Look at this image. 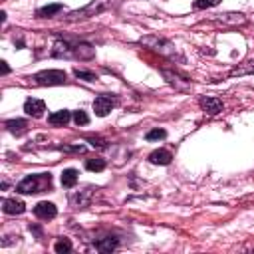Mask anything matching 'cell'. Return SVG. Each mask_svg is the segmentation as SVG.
I'll return each mask as SVG.
<instances>
[{
	"label": "cell",
	"instance_id": "6da1fadb",
	"mask_svg": "<svg viewBox=\"0 0 254 254\" xmlns=\"http://www.w3.org/2000/svg\"><path fill=\"white\" fill-rule=\"evenodd\" d=\"M52 189V175L50 173H36V175H28L24 177L16 190L20 194H36V192H44Z\"/></svg>",
	"mask_w": 254,
	"mask_h": 254
},
{
	"label": "cell",
	"instance_id": "7a4b0ae2",
	"mask_svg": "<svg viewBox=\"0 0 254 254\" xmlns=\"http://www.w3.org/2000/svg\"><path fill=\"white\" fill-rule=\"evenodd\" d=\"M111 2H113V0H91L87 6H83V8H79V10L69 12V14L65 16V20H67V22H79V20L93 18V16H97V14L105 12V10L111 6Z\"/></svg>",
	"mask_w": 254,
	"mask_h": 254
},
{
	"label": "cell",
	"instance_id": "3957f363",
	"mask_svg": "<svg viewBox=\"0 0 254 254\" xmlns=\"http://www.w3.org/2000/svg\"><path fill=\"white\" fill-rule=\"evenodd\" d=\"M139 44L147 46V48H151V50H155V52H159V54H163L167 58H175L177 56V50H175L173 42H169L165 38H159V36H153V34L139 38Z\"/></svg>",
	"mask_w": 254,
	"mask_h": 254
},
{
	"label": "cell",
	"instance_id": "277c9868",
	"mask_svg": "<svg viewBox=\"0 0 254 254\" xmlns=\"http://www.w3.org/2000/svg\"><path fill=\"white\" fill-rule=\"evenodd\" d=\"M32 79L36 85H62L65 83L67 75L62 69H44V71H38Z\"/></svg>",
	"mask_w": 254,
	"mask_h": 254
},
{
	"label": "cell",
	"instance_id": "5b68a950",
	"mask_svg": "<svg viewBox=\"0 0 254 254\" xmlns=\"http://www.w3.org/2000/svg\"><path fill=\"white\" fill-rule=\"evenodd\" d=\"M93 192H95L93 187H85L83 190H77V192H73L69 196V204L73 208H85V206H89V202L93 198Z\"/></svg>",
	"mask_w": 254,
	"mask_h": 254
},
{
	"label": "cell",
	"instance_id": "8992f818",
	"mask_svg": "<svg viewBox=\"0 0 254 254\" xmlns=\"http://www.w3.org/2000/svg\"><path fill=\"white\" fill-rule=\"evenodd\" d=\"M113 105H115V99L109 97V95H97V97L93 99V111H95V115H99V117H105V115L113 109Z\"/></svg>",
	"mask_w": 254,
	"mask_h": 254
},
{
	"label": "cell",
	"instance_id": "52a82bcc",
	"mask_svg": "<svg viewBox=\"0 0 254 254\" xmlns=\"http://www.w3.org/2000/svg\"><path fill=\"white\" fill-rule=\"evenodd\" d=\"M34 214L40 218V220H52L56 214H58V208L54 202H48V200H42L34 206Z\"/></svg>",
	"mask_w": 254,
	"mask_h": 254
},
{
	"label": "cell",
	"instance_id": "ba28073f",
	"mask_svg": "<svg viewBox=\"0 0 254 254\" xmlns=\"http://www.w3.org/2000/svg\"><path fill=\"white\" fill-rule=\"evenodd\" d=\"M220 24H224V26H242V24H246V16L244 14H240V12H226V14H218V18H216Z\"/></svg>",
	"mask_w": 254,
	"mask_h": 254
},
{
	"label": "cell",
	"instance_id": "9c48e42d",
	"mask_svg": "<svg viewBox=\"0 0 254 254\" xmlns=\"http://www.w3.org/2000/svg\"><path fill=\"white\" fill-rule=\"evenodd\" d=\"M200 107L208 113V115H216V113H220L222 111V101L218 99V97H210V95H206V97H200Z\"/></svg>",
	"mask_w": 254,
	"mask_h": 254
},
{
	"label": "cell",
	"instance_id": "30bf717a",
	"mask_svg": "<svg viewBox=\"0 0 254 254\" xmlns=\"http://www.w3.org/2000/svg\"><path fill=\"white\" fill-rule=\"evenodd\" d=\"M24 111H26L28 115H32V117H42V113L46 111V105H44L42 99L30 97V99H26V103H24Z\"/></svg>",
	"mask_w": 254,
	"mask_h": 254
},
{
	"label": "cell",
	"instance_id": "8fae6325",
	"mask_svg": "<svg viewBox=\"0 0 254 254\" xmlns=\"http://www.w3.org/2000/svg\"><path fill=\"white\" fill-rule=\"evenodd\" d=\"M52 56L54 58H69V56H73V48L65 40H56L52 46Z\"/></svg>",
	"mask_w": 254,
	"mask_h": 254
},
{
	"label": "cell",
	"instance_id": "7c38bea8",
	"mask_svg": "<svg viewBox=\"0 0 254 254\" xmlns=\"http://www.w3.org/2000/svg\"><path fill=\"white\" fill-rule=\"evenodd\" d=\"M2 210L6 214H22L26 210V204L22 200H18V198H6L2 202Z\"/></svg>",
	"mask_w": 254,
	"mask_h": 254
},
{
	"label": "cell",
	"instance_id": "4fadbf2b",
	"mask_svg": "<svg viewBox=\"0 0 254 254\" xmlns=\"http://www.w3.org/2000/svg\"><path fill=\"white\" fill-rule=\"evenodd\" d=\"M240 75H254V60H244L242 64L230 69V77H240Z\"/></svg>",
	"mask_w": 254,
	"mask_h": 254
},
{
	"label": "cell",
	"instance_id": "5bb4252c",
	"mask_svg": "<svg viewBox=\"0 0 254 254\" xmlns=\"http://www.w3.org/2000/svg\"><path fill=\"white\" fill-rule=\"evenodd\" d=\"M73 56H77L79 60H91V58L95 56V48H93L91 44L81 42V44L73 46Z\"/></svg>",
	"mask_w": 254,
	"mask_h": 254
},
{
	"label": "cell",
	"instance_id": "9a60e30c",
	"mask_svg": "<svg viewBox=\"0 0 254 254\" xmlns=\"http://www.w3.org/2000/svg\"><path fill=\"white\" fill-rule=\"evenodd\" d=\"M69 119H71V113L67 109H60V111H54V113L48 115V123L50 125H65Z\"/></svg>",
	"mask_w": 254,
	"mask_h": 254
},
{
	"label": "cell",
	"instance_id": "2e32d148",
	"mask_svg": "<svg viewBox=\"0 0 254 254\" xmlns=\"http://www.w3.org/2000/svg\"><path fill=\"white\" fill-rule=\"evenodd\" d=\"M171 159H173V155L169 151H165V149H157V151H153L149 155V161L155 163V165H169Z\"/></svg>",
	"mask_w": 254,
	"mask_h": 254
},
{
	"label": "cell",
	"instance_id": "e0dca14e",
	"mask_svg": "<svg viewBox=\"0 0 254 254\" xmlns=\"http://www.w3.org/2000/svg\"><path fill=\"white\" fill-rule=\"evenodd\" d=\"M6 129L14 135H22L28 129V121L26 119H10V121H6Z\"/></svg>",
	"mask_w": 254,
	"mask_h": 254
},
{
	"label": "cell",
	"instance_id": "ac0fdd59",
	"mask_svg": "<svg viewBox=\"0 0 254 254\" xmlns=\"http://www.w3.org/2000/svg\"><path fill=\"white\" fill-rule=\"evenodd\" d=\"M95 248H97L99 252H111V250L117 248V238H113V236H105V238H101V240L95 242Z\"/></svg>",
	"mask_w": 254,
	"mask_h": 254
},
{
	"label": "cell",
	"instance_id": "d6986e66",
	"mask_svg": "<svg viewBox=\"0 0 254 254\" xmlns=\"http://www.w3.org/2000/svg\"><path fill=\"white\" fill-rule=\"evenodd\" d=\"M62 4H50V6H44V8H40L38 12H36V16L38 18H52L54 14H58V12H62Z\"/></svg>",
	"mask_w": 254,
	"mask_h": 254
},
{
	"label": "cell",
	"instance_id": "ffe728a7",
	"mask_svg": "<svg viewBox=\"0 0 254 254\" xmlns=\"http://www.w3.org/2000/svg\"><path fill=\"white\" fill-rule=\"evenodd\" d=\"M77 183V171L75 169H65L64 173H62V185L64 187H73Z\"/></svg>",
	"mask_w": 254,
	"mask_h": 254
},
{
	"label": "cell",
	"instance_id": "44dd1931",
	"mask_svg": "<svg viewBox=\"0 0 254 254\" xmlns=\"http://www.w3.org/2000/svg\"><path fill=\"white\" fill-rule=\"evenodd\" d=\"M85 169H87V171H95V173H99V171L105 169V161L99 159V157H95V159H87V161H85Z\"/></svg>",
	"mask_w": 254,
	"mask_h": 254
},
{
	"label": "cell",
	"instance_id": "7402d4cb",
	"mask_svg": "<svg viewBox=\"0 0 254 254\" xmlns=\"http://www.w3.org/2000/svg\"><path fill=\"white\" fill-rule=\"evenodd\" d=\"M54 250H56L58 254L69 252V250H71V240H69V238H58L56 244H54Z\"/></svg>",
	"mask_w": 254,
	"mask_h": 254
},
{
	"label": "cell",
	"instance_id": "603a6c76",
	"mask_svg": "<svg viewBox=\"0 0 254 254\" xmlns=\"http://www.w3.org/2000/svg\"><path fill=\"white\" fill-rule=\"evenodd\" d=\"M218 4H220V0H196L194 10H206V8H214Z\"/></svg>",
	"mask_w": 254,
	"mask_h": 254
},
{
	"label": "cell",
	"instance_id": "cb8c5ba5",
	"mask_svg": "<svg viewBox=\"0 0 254 254\" xmlns=\"http://www.w3.org/2000/svg\"><path fill=\"white\" fill-rule=\"evenodd\" d=\"M167 137V131L165 129H153L147 133V141H159V139H165Z\"/></svg>",
	"mask_w": 254,
	"mask_h": 254
},
{
	"label": "cell",
	"instance_id": "d4e9b609",
	"mask_svg": "<svg viewBox=\"0 0 254 254\" xmlns=\"http://www.w3.org/2000/svg\"><path fill=\"white\" fill-rule=\"evenodd\" d=\"M73 121H75L77 125H87V123H89V115H87L85 111L79 109V111L73 113Z\"/></svg>",
	"mask_w": 254,
	"mask_h": 254
},
{
	"label": "cell",
	"instance_id": "484cf974",
	"mask_svg": "<svg viewBox=\"0 0 254 254\" xmlns=\"http://www.w3.org/2000/svg\"><path fill=\"white\" fill-rule=\"evenodd\" d=\"M73 73H75V77H79V79H85V81H95V79H97V75H95V73H91V71H83V69H75Z\"/></svg>",
	"mask_w": 254,
	"mask_h": 254
},
{
	"label": "cell",
	"instance_id": "4316f807",
	"mask_svg": "<svg viewBox=\"0 0 254 254\" xmlns=\"http://www.w3.org/2000/svg\"><path fill=\"white\" fill-rule=\"evenodd\" d=\"M87 143H91V147H95V149H105L107 147V141L101 139V137H89Z\"/></svg>",
	"mask_w": 254,
	"mask_h": 254
},
{
	"label": "cell",
	"instance_id": "83f0119b",
	"mask_svg": "<svg viewBox=\"0 0 254 254\" xmlns=\"http://www.w3.org/2000/svg\"><path fill=\"white\" fill-rule=\"evenodd\" d=\"M64 151H67V153H85V147L83 145H65V147H62Z\"/></svg>",
	"mask_w": 254,
	"mask_h": 254
},
{
	"label": "cell",
	"instance_id": "f1b7e54d",
	"mask_svg": "<svg viewBox=\"0 0 254 254\" xmlns=\"http://www.w3.org/2000/svg\"><path fill=\"white\" fill-rule=\"evenodd\" d=\"M0 69H2V75H6V73H10V67H8V64L2 60L0 62Z\"/></svg>",
	"mask_w": 254,
	"mask_h": 254
},
{
	"label": "cell",
	"instance_id": "f546056e",
	"mask_svg": "<svg viewBox=\"0 0 254 254\" xmlns=\"http://www.w3.org/2000/svg\"><path fill=\"white\" fill-rule=\"evenodd\" d=\"M30 230H32V232H36L38 236H42V230H40L38 226H34V224H30Z\"/></svg>",
	"mask_w": 254,
	"mask_h": 254
}]
</instances>
